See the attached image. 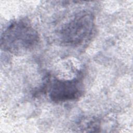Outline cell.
<instances>
[{"label": "cell", "instance_id": "7a4b0ae2", "mask_svg": "<svg viewBox=\"0 0 133 133\" xmlns=\"http://www.w3.org/2000/svg\"><path fill=\"white\" fill-rule=\"evenodd\" d=\"M94 28V15L91 12L83 11L77 14L62 27L59 36L63 44L77 47L90 38Z\"/></svg>", "mask_w": 133, "mask_h": 133}, {"label": "cell", "instance_id": "3957f363", "mask_svg": "<svg viewBox=\"0 0 133 133\" xmlns=\"http://www.w3.org/2000/svg\"><path fill=\"white\" fill-rule=\"evenodd\" d=\"M82 79L74 78L71 79H55L50 84L49 97L55 103H62L78 100L83 94Z\"/></svg>", "mask_w": 133, "mask_h": 133}, {"label": "cell", "instance_id": "6da1fadb", "mask_svg": "<svg viewBox=\"0 0 133 133\" xmlns=\"http://www.w3.org/2000/svg\"><path fill=\"white\" fill-rule=\"evenodd\" d=\"M39 42V34L30 22L19 19L11 22L4 30L1 46L9 53L21 55L33 50Z\"/></svg>", "mask_w": 133, "mask_h": 133}]
</instances>
